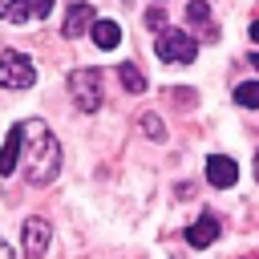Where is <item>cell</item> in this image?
I'll return each mask as SVG.
<instances>
[{
    "label": "cell",
    "instance_id": "6da1fadb",
    "mask_svg": "<svg viewBox=\"0 0 259 259\" xmlns=\"http://www.w3.org/2000/svg\"><path fill=\"white\" fill-rule=\"evenodd\" d=\"M20 134H24V142H20L24 178H28L32 186L53 182V178L61 174V142H57V134H53V130H49L40 117L20 121Z\"/></svg>",
    "mask_w": 259,
    "mask_h": 259
},
{
    "label": "cell",
    "instance_id": "7a4b0ae2",
    "mask_svg": "<svg viewBox=\"0 0 259 259\" xmlns=\"http://www.w3.org/2000/svg\"><path fill=\"white\" fill-rule=\"evenodd\" d=\"M36 85V65L28 53L0 49V89H32Z\"/></svg>",
    "mask_w": 259,
    "mask_h": 259
},
{
    "label": "cell",
    "instance_id": "3957f363",
    "mask_svg": "<svg viewBox=\"0 0 259 259\" xmlns=\"http://www.w3.org/2000/svg\"><path fill=\"white\" fill-rule=\"evenodd\" d=\"M65 81H69L73 105L81 113H97L101 109V69H73Z\"/></svg>",
    "mask_w": 259,
    "mask_h": 259
},
{
    "label": "cell",
    "instance_id": "277c9868",
    "mask_svg": "<svg viewBox=\"0 0 259 259\" xmlns=\"http://www.w3.org/2000/svg\"><path fill=\"white\" fill-rule=\"evenodd\" d=\"M154 53L166 61V65H190L198 57V45L190 32H178V28H162L158 40H154Z\"/></svg>",
    "mask_w": 259,
    "mask_h": 259
},
{
    "label": "cell",
    "instance_id": "5b68a950",
    "mask_svg": "<svg viewBox=\"0 0 259 259\" xmlns=\"http://www.w3.org/2000/svg\"><path fill=\"white\" fill-rule=\"evenodd\" d=\"M49 239H53V227H49V219H40V214L24 219V227H20V247H24V259H45V251H49Z\"/></svg>",
    "mask_w": 259,
    "mask_h": 259
},
{
    "label": "cell",
    "instance_id": "8992f818",
    "mask_svg": "<svg viewBox=\"0 0 259 259\" xmlns=\"http://www.w3.org/2000/svg\"><path fill=\"white\" fill-rule=\"evenodd\" d=\"M206 182L219 186V190L235 186V182H239V166H235V158H227V154H210V158H206Z\"/></svg>",
    "mask_w": 259,
    "mask_h": 259
},
{
    "label": "cell",
    "instance_id": "52a82bcc",
    "mask_svg": "<svg viewBox=\"0 0 259 259\" xmlns=\"http://www.w3.org/2000/svg\"><path fill=\"white\" fill-rule=\"evenodd\" d=\"M93 24H97V12L81 0V4H69V12H65V28H61V32H65V40H73V36L89 32Z\"/></svg>",
    "mask_w": 259,
    "mask_h": 259
},
{
    "label": "cell",
    "instance_id": "ba28073f",
    "mask_svg": "<svg viewBox=\"0 0 259 259\" xmlns=\"http://www.w3.org/2000/svg\"><path fill=\"white\" fill-rule=\"evenodd\" d=\"M219 231H223V227H219V219L206 210V214H198V219L186 227V243H190V247H210V243L219 239Z\"/></svg>",
    "mask_w": 259,
    "mask_h": 259
},
{
    "label": "cell",
    "instance_id": "9c48e42d",
    "mask_svg": "<svg viewBox=\"0 0 259 259\" xmlns=\"http://www.w3.org/2000/svg\"><path fill=\"white\" fill-rule=\"evenodd\" d=\"M49 12H53V0H16L8 20L12 24H28V20H45Z\"/></svg>",
    "mask_w": 259,
    "mask_h": 259
},
{
    "label": "cell",
    "instance_id": "30bf717a",
    "mask_svg": "<svg viewBox=\"0 0 259 259\" xmlns=\"http://www.w3.org/2000/svg\"><path fill=\"white\" fill-rule=\"evenodd\" d=\"M20 142H24V134H20V121L8 130V138H4V146H0V178H8L12 170H16V158H20Z\"/></svg>",
    "mask_w": 259,
    "mask_h": 259
},
{
    "label": "cell",
    "instance_id": "8fae6325",
    "mask_svg": "<svg viewBox=\"0 0 259 259\" xmlns=\"http://www.w3.org/2000/svg\"><path fill=\"white\" fill-rule=\"evenodd\" d=\"M89 36H93L97 49H117V45H121V28H117L113 20H97V24L89 28Z\"/></svg>",
    "mask_w": 259,
    "mask_h": 259
},
{
    "label": "cell",
    "instance_id": "7c38bea8",
    "mask_svg": "<svg viewBox=\"0 0 259 259\" xmlns=\"http://www.w3.org/2000/svg\"><path fill=\"white\" fill-rule=\"evenodd\" d=\"M117 77H121V85H125L130 93H142V89H146L142 69H138V65H130V61H125V65H117Z\"/></svg>",
    "mask_w": 259,
    "mask_h": 259
},
{
    "label": "cell",
    "instance_id": "4fadbf2b",
    "mask_svg": "<svg viewBox=\"0 0 259 259\" xmlns=\"http://www.w3.org/2000/svg\"><path fill=\"white\" fill-rule=\"evenodd\" d=\"M138 125H142V134H146L150 142H166V125H162L158 113H138Z\"/></svg>",
    "mask_w": 259,
    "mask_h": 259
},
{
    "label": "cell",
    "instance_id": "5bb4252c",
    "mask_svg": "<svg viewBox=\"0 0 259 259\" xmlns=\"http://www.w3.org/2000/svg\"><path fill=\"white\" fill-rule=\"evenodd\" d=\"M235 101H239L243 109H259V81H243V85H235Z\"/></svg>",
    "mask_w": 259,
    "mask_h": 259
},
{
    "label": "cell",
    "instance_id": "9a60e30c",
    "mask_svg": "<svg viewBox=\"0 0 259 259\" xmlns=\"http://www.w3.org/2000/svg\"><path fill=\"white\" fill-rule=\"evenodd\" d=\"M186 20H190V24H206V20H210L206 0H190V4H186Z\"/></svg>",
    "mask_w": 259,
    "mask_h": 259
},
{
    "label": "cell",
    "instance_id": "2e32d148",
    "mask_svg": "<svg viewBox=\"0 0 259 259\" xmlns=\"http://www.w3.org/2000/svg\"><path fill=\"white\" fill-rule=\"evenodd\" d=\"M146 24L150 28H166V8H150L146 12Z\"/></svg>",
    "mask_w": 259,
    "mask_h": 259
},
{
    "label": "cell",
    "instance_id": "e0dca14e",
    "mask_svg": "<svg viewBox=\"0 0 259 259\" xmlns=\"http://www.w3.org/2000/svg\"><path fill=\"white\" fill-rule=\"evenodd\" d=\"M12 4H16V0H0V16H8V12H12Z\"/></svg>",
    "mask_w": 259,
    "mask_h": 259
},
{
    "label": "cell",
    "instance_id": "ac0fdd59",
    "mask_svg": "<svg viewBox=\"0 0 259 259\" xmlns=\"http://www.w3.org/2000/svg\"><path fill=\"white\" fill-rule=\"evenodd\" d=\"M0 259H12V247H8L4 239H0Z\"/></svg>",
    "mask_w": 259,
    "mask_h": 259
},
{
    "label": "cell",
    "instance_id": "d6986e66",
    "mask_svg": "<svg viewBox=\"0 0 259 259\" xmlns=\"http://www.w3.org/2000/svg\"><path fill=\"white\" fill-rule=\"evenodd\" d=\"M251 40L259 45V20H251Z\"/></svg>",
    "mask_w": 259,
    "mask_h": 259
},
{
    "label": "cell",
    "instance_id": "ffe728a7",
    "mask_svg": "<svg viewBox=\"0 0 259 259\" xmlns=\"http://www.w3.org/2000/svg\"><path fill=\"white\" fill-rule=\"evenodd\" d=\"M251 65H255V69H259V53H255V57H251Z\"/></svg>",
    "mask_w": 259,
    "mask_h": 259
},
{
    "label": "cell",
    "instance_id": "44dd1931",
    "mask_svg": "<svg viewBox=\"0 0 259 259\" xmlns=\"http://www.w3.org/2000/svg\"><path fill=\"white\" fill-rule=\"evenodd\" d=\"M255 178H259V154H255Z\"/></svg>",
    "mask_w": 259,
    "mask_h": 259
}]
</instances>
